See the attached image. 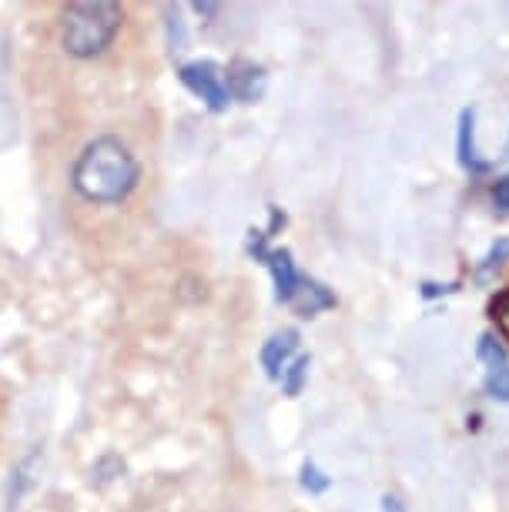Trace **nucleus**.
Masks as SVG:
<instances>
[{
    "label": "nucleus",
    "mask_w": 509,
    "mask_h": 512,
    "mask_svg": "<svg viewBox=\"0 0 509 512\" xmlns=\"http://www.w3.org/2000/svg\"><path fill=\"white\" fill-rule=\"evenodd\" d=\"M295 349H299V332H295V328H285V332L272 335V342H268L265 349H262L265 372L272 375V379H282L285 365L295 355Z\"/></svg>",
    "instance_id": "0eeeda50"
},
{
    "label": "nucleus",
    "mask_w": 509,
    "mask_h": 512,
    "mask_svg": "<svg viewBox=\"0 0 509 512\" xmlns=\"http://www.w3.org/2000/svg\"><path fill=\"white\" fill-rule=\"evenodd\" d=\"M181 77V84L191 91V94H198L201 101H208V108L211 111H225V104H228V88H225V74L218 71L211 61H195V64H185L178 71Z\"/></svg>",
    "instance_id": "20e7f679"
},
{
    "label": "nucleus",
    "mask_w": 509,
    "mask_h": 512,
    "mask_svg": "<svg viewBox=\"0 0 509 512\" xmlns=\"http://www.w3.org/2000/svg\"><path fill=\"white\" fill-rule=\"evenodd\" d=\"M486 395L489 399H496V402H509V369L503 365V369H496V372H489L486 375Z\"/></svg>",
    "instance_id": "9b49d317"
},
{
    "label": "nucleus",
    "mask_w": 509,
    "mask_h": 512,
    "mask_svg": "<svg viewBox=\"0 0 509 512\" xmlns=\"http://www.w3.org/2000/svg\"><path fill=\"white\" fill-rule=\"evenodd\" d=\"M493 205L499 208V211H509V175H503L493 185Z\"/></svg>",
    "instance_id": "2eb2a0df"
},
{
    "label": "nucleus",
    "mask_w": 509,
    "mask_h": 512,
    "mask_svg": "<svg viewBox=\"0 0 509 512\" xmlns=\"http://www.w3.org/2000/svg\"><path fill=\"white\" fill-rule=\"evenodd\" d=\"M121 7L111 0L71 4L64 11V51L74 57H94L114 41L121 27Z\"/></svg>",
    "instance_id": "f03ea898"
},
{
    "label": "nucleus",
    "mask_w": 509,
    "mask_h": 512,
    "mask_svg": "<svg viewBox=\"0 0 509 512\" xmlns=\"http://www.w3.org/2000/svg\"><path fill=\"white\" fill-rule=\"evenodd\" d=\"M453 292V285H436V282H422V298H439Z\"/></svg>",
    "instance_id": "dca6fc26"
},
{
    "label": "nucleus",
    "mask_w": 509,
    "mask_h": 512,
    "mask_svg": "<svg viewBox=\"0 0 509 512\" xmlns=\"http://www.w3.org/2000/svg\"><path fill=\"white\" fill-rule=\"evenodd\" d=\"M282 375H285V392L288 395H299L302 385H305V375H309V359H305V355H302V359H295Z\"/></svg>",
    "instance_id": "f8f14e48"
},
{
    "label": "nucleus",
    "mask_w": 509,
    "mask_h": 512,
    "mask_svg": "<svg viewBox=\"0 0 509 512\" xmlns=\"http://www.w3.org/2000/svg\"><path fill=\"white\" fill-rule=\"evenodd\" d=\"M509 258V238H499L493 248L486 251V258L483 262H479V268H476V278L479 282H489V278H493L499 268H503V262Z\"/></svg>",
    "instance_id": "9d476101"
},
{
    "label": "nucleus",
    "mask_w": 509,
    "mask_h": 512,
    "mask_svg": "<svg viewBox=\"0 0 509 512\" xmlns=\"http://www.w3.org/2000/svg\"><path fill=\"white\" fill-rule=\"evenodd\" d=\"M265 238L262 231H255V238L248 241V251L258 258V262H265L268 268H272V275H275V298L278 302H288L292 305L295 298H299L302 292V285L309 282V278H302L299 272H295V262H292V251H285V248H265Z\"/></svg>",
    "instance_id": "7ed1b4c3"
},
{
    "label": "nucleus",
    "mask_w": 509,
    "mask_h": 512,
    "mask_svg": "<svg viewBox=\"0 0 509 512\" xmlns=\"http://www.w3.org/2000/svg\"><path fill=\"white\" fill-rule=\"evenodd\" d=\"M262 84H265V71L252 61H235L228 67L225 88L228 94H235L238 101H258L262 98Z\"/></svg>",
    "instance_id": "423d86ee"
},
{
    "label": "nucleus",
    "mask_w": 509,
    "mask_h": 512,
    "mask_svg": "<svg viewBox=\"0 0 509 512\" xmlns=\"http://www.w3.org/2000/svg\"><path fill=\"white\" fill-rule=\"evenodd\" d=\"M329 486H332V482L325 479L322 472L312 466V462H305V466H302V489H309L312 496H319V492H325Z\"/></svg>",
    "instance_id": "ddd939ff"
},
{
    "label": "nucleus",
    "mask_w": 509,
    "mask_h": 512,
    "mask_svg": "<svg viewBox=\"0 0 509 512\" xmlns=\"http://www.w3.org/2000/svg\"><path fill=\"white\" fill-rule=\"evenodd\" d=\"M138 185V161L118 138L91 141L74 164V188L88 201H121Z\"/></svg>",
    "instance_id": "f257e3e1"
},
{
    "label": "nucleus",
    "mask_w": 509,
    "mask_h": 512,
    "mask_svg": "<svg viewBox=\"0 0 509 512\" xmlns=\"http://www.w3.org/2000/svg\"><path fill=\"white\" fill-rule=\"evenodd\" d=\"M476 355H479V362L489 365V369H503L506 365V345L499 342V338L493 332H486V335H479V345H476Z\"/></svg>",
    "instance_id": "1a4fd4ad"
},
{
    "label": "nucleus",
    "mask_w": 509,
    "mask_h": 512,
    "mask_svg": "<svg viewBox=\"0 0 509 512\" xmlns=\"http://www.w3.org/2000/svg\"><path fill=\"white\" fill-rule=\"evenodd\" d=\"M295 308H299L302 315H315V312H322V308H332L335 305V295L329 292V288H322L319 282H305L302 285V292H299V298L292 302Z\"/></svg>",
    "instance_id": "6e6552de"
},
{
    "label": "nucleus",
    "mask_w": 509,
    "mask_h": 512,
    "mask_svg": "<svg viewBox=\"0 0 509 512\" xmlns=\"http://www.w3.org/2000/svg\"><path fill=\"white\" fill-rule=\"evenodd\" d=\"M476 111L466 108L459 111V128H456V154H459V164L469 171V175H486L489 168H493V161L479 158L476 151Z\"/></svg>",
    "instance_id": "39448f33"
},
{
    "label": "nucleus",
    "mask_w": 509,
    "mask_h": 512,
    "mask_svg": "<svg viewBox=\"0 0 509 512\" xmlns=\"http://www.w3.org/2000/svg\"><path fill=\"white\" fill-rule=\"evenodd\" d=\"M493 318L499 322V328H503V335L509 338V292L499 295L496 302H493Z\"/></svg>",
    "instance_id": "4468645a"
},
{
    "label": "nucleus",
    "mask_w": 509,
    "mask_h": 512,
    "mask_svg": "<svg viewBox=\"0 0 509 512\" xmlns=\"http://www.w3.org/2000/svg\"><path fill=\"white\" fill-rule=\"evenodd\" d=\"M382 512H402L399 499H396V496H386V499H382Z\"/></svg>",
    "instance_id": "f3484780"
}]
</instances>
